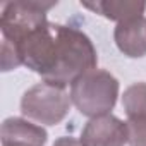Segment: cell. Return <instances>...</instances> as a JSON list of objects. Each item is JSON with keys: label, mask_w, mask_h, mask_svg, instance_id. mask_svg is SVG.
<instances>
[{"label": "cell", "mask_w": 146, "mask_h": 146, "mask_svg": "<svg viewBox=\"0 0 146 146\" xmlns=\"http://www.w3.org/2000/svg\"><path fill=\"white\" fill-rule=\"evenodd\" d=\"M98 55L91 40L79 29L45 23L28 33L16 46L2 45V70L26 65L43 81L58 86L72 84L96 69Z\"/></svg>", "instance_id": "1"}, {"label": "cell", "mask_w": 146, "mask_h": 146, "mask_svg": "<svg viewBox=\"0 0 146 146\" xmlns=\"http://www.w3.org/2000/svg\"><path fill=\"white\" fill-rule=\"evenodd\" d=\"M119 96V81L103 69H93L70 84V100L86 117L107 115Z\"/></svg>", "instance_id": "2"}, {"label": "cell", "mask_w": 146, "mask_h": 146, "mask_svg": "<svg viewBox=\"0 0 146 146\" xmlns=\"http://www.w3.org/2000/svg\"><path fill=\"white\" fill-rule=\"evenodd\" d=\"M70 93H67L65 86H58L53 83L41 81L31 86L21 98V112L24 117L45 124L55 125L60 124L70 108Z\"/></svg>", "instance_id": "3"}, {"label": "cell", "mask_w": 146, "mask_h": 146, "mask_svg": "<svg viewBox=\"0 0 146 146\" xmlns=\"http://www.w3.org/2000/svg\"><path fill=\"white\" fill-rule=\"evenodd\" d=\"M55 5L57 2H40V0H21L5 4L0 16L2 45L16 46L28 33L48 23L46 12Z\"/></svg>", "instance_id": "4"}, {"label": "cell", "mask_w": 146, "mask_h": 146, "mask_svg": "<svg viewBox=\"0 0 146 146\" xmlns=\"http://www.w3.org/2000/svg\"><path fill=\"white\" fill-rule=\"evenodd\" d=\"M79 141L83 146H124L129 143V127L112 113L93 117L84 125Z\"/></svg>", "instance_id": "5"}, {"label": "cell", "mask_w": 146, "mask_h": 146, "mask_svg": "<svg viewBox=\"0 0 146 146\" xmlns=\"http://www.w3.org/2000/svg\"><path fill=\"white\" fill-rule=\"evenodd\" d=\"M46 131L21 117H9L0 127L2 146H45Z\"/></svg>", "instance_id": "6"}, {"label": "cell", "mask_w": 146, "mask_h": 146, "mask_svg": "<svg viewBox=\"0 0 146 146\" xmlns=\"http://www.w3.org/2000/svg\"><path fill=\"white\" fill-rule=\"evenodd\" d=\"M113 40L119 50L131 57L139 58L146 55V17H134L119 23L113 31Z\"/></svg>", "instance_id": "7"}, {"label": "cell", "mask_w": 146, "mask_h": 146, "mask_svg": "<svg viewBox=\"0 0 146 146\" xmlns=\"http://www.w3.org/2000/svg\"><path fill=\"white\" fill-rule=\"evenodd\" d=\"M83 5L86 9L102 14L110 21H117V24L134 17H141L144 16L146 11V2H136V0H110V2L107 0V2H95V4L84 2Z\"/></svg>", "instance_id": "8"}, {"label": "cell", "mask_w": 146, "mask_h": 146, "mask_svg": "<svg viewBox=\"0 0 146 146\" xmlns=\"http://www.w3.org/2000/svg\"><path fill=\"white\" fill-rule=\"evenodd\" d=\"M122 107L125 110L127 120L146 119V83L131 84L122 96Z\"/></svg>", "instance_id": "9"}, {"label": "cell", "mask_w": 146, "mask_h": 146, "mask_svg": "<svg viewBox=\"0 0 146 146\" xmlns=\"http://www.w3.org/2000/svg\"><path fill=\"white\" fill-rule=\"evenodd\" d=\"M127 127H129V144L131 146H146V119L127 120Z\"/></svg>", "instance_id": "10"}, {"label": "cell", "mask_w": 146, "mask_h": 146, "mask_svg": "<svg viewBox=\"0 0 146 146\" xmlns=\"http://www.w3.org/2000/svg\"><path fill=\"white\" fill-rule=\"evenodd\" d=\"M53 146H83V143L78 141V139H74V137L64 136V137H58V139L53 143Z\"/></svg>", "instance_id": "11"}]
</instances>
